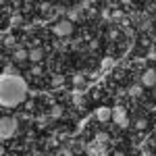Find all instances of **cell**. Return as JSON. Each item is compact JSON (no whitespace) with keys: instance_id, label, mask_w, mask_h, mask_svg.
<instances>
[{"instance_id":"1","label":"cell","mask_w":156,"mask_h":156,"mask_svg":"<svg viewBox=\"0 0 156 156\" xmlns=\"http://www.w3.org/2000/svg\"><path fill=\"white\" fill-rule=\"evenodd\" d=\"M27 96V83L19 75H2L0 79V104L4 108L19 106Z\"/></svg>"},{"instance_id":"2","label":"cell","mask_w":156,"mask_h":156,"mask_svg":"<svg viewBox=\"0 0 156 156\" xmlns=\"http://www.w3.org/2000/svg\"><path fill=\"white\" fill-rule=\"evenodd\" d=\"M15 133H17V121L12 117H4L0 121V137L2 140H11Z\"/></svg>"},{"instance_id":"3","label":"cell","mask_w":156,"mask_h":156,"mask_svg":"<svg viewBox=\"0 0 156 156\" xmlns=\"http://www.w3.org/2000/svg\"><path fill=\"white\" fill-rule=\"evenodd\" d=\"M52 31H54V36H58V37H67L73 34V23L69 19H62V21H58L52 27Z\"/></svg>"},{"instance_id":"4","label":"cell","mask_w":156,"mask_h":156,"mask_svg":"<svg viewBox=\"0 0 156 156\" xmlns=\"http://www.w3.org/2000/svg\"><path fill=\"white\" fill-rule=\"evenodd\" d=\"M112 121H115L119 127H123V129L129 127V117H127V112H125L123 106H115L112 108Z\"/></svg>"},{"instance_id":"5","label":"cell","mask_w":156,"mask_h":156,"mask_svg":"<svg viewBox=\"0 0 156 156\" xmlns=\"http://www.w3.org/2000/svg\"><path fill=\"white\" fill-rule=\"evenodd\" d=\"M87 154L90 156H108V150H106V146H102V144H98V142H92V144H87Z\"/></svg>"},{"instance_id":"6","label":"cell","mask_w":156,"mask_h":156,"mask_svg":"<svg viewBox=\"0 0 156 156\" xmlns=\"http://www.w3.org/2000/svg\"><path fill=\"white\" fill-rule=\"evenodd\" d=\"M142 83L146 85V87H154L156 85V71L154 69H146L144 75H142Z\"/></svg>"},{"instance_id":"7","label":"cell","mask_w":156,"mask_h":156,"mask_svg":"<svg viewBox=\"0 0 156 156\" xmlns=\"http://www.w3.org/2000/svg\"><path fill=\"white\" fill-rule=\"evenodd\" d=\"M96 119L100 121V123H106V121L112 119V110H110L108 106H100L96 110Z\"/></svg>"},{"instance_id":"8","label":"cell","mask_w":156,"mask_h":156,"mask_svg":"<svg viewBox=\"0 0 156 156\" xmlns=\"http://www.w3.org/2000/svg\"><path fill=\"white\" fill-rule=\"evenodd\" d=\"M12 58L17 60V62H23V60L29 58V50H25V48H17L15 52H12Z\"/></svg>"},{"instance_id":"9","label":"cell","mask_w":156,"mask_h":156,"mask_svg":"<svg viewBox=\"0 0 156 156\" xmlns=\"http://www.w3.org/2000/svg\"><path fill=\"white\" fill-rule=\"evenodd\" d=\"M44 58V50L42 48H31L29 50V60H34V62H42Z\"/></svg>"},{"instance_id":"10","label":"cell","mask_w":156,"mask_h":156,"mask_svg":"<svg viewBox=\"0 0 156 156\" xmlns=\"http://www.w3.org/2000/svg\"><path fill=\"white\" fill-rule=\"evenodd\" d=\"M112 67H115V58H112V56L102 58V62H100V69H102V71H110Z\"/></svg>"},{"instance_id":"11","label":"cell","mask_w":156,"mask_h":156,"mask_svg":"<svg viewBox=\"0 0 156 156\" xmlns=\"http://www.w3.org/2000/svg\"><path fill=\"white\" fill-rule=\"evenodd\" d=\"M67 15H69V21H71V23H75V21L79 19V6H75V9H69V11H67Z\"/></svg>"},{"instance_id":"12","label":"cell","mask_w":156,"mask_h":156,"mask_svg":"<svg viewBox=\"0 0 156 156\" xmlns=\"http://www.w3.org/2000/svg\"><path fill=\"white\" fill-rule=\"evenodd\" d=\"M108 140H110V137H108V133H104V131H98V133H96V142H98V144L106 146Z\"/></svg>"},{"instance_id":"13","label":"cell","mask_w":156,"mask_h":156,"mask_svg":"<svg viewBox=\"0 0 156 156\" xmlns=\"http://www.w3.org/2000/svg\"><path fill=\"white\" fill-rule=\"evenodd\" d=\"M62 112H65L62 106L56 104V106H52V110H50V117H52V119H58V117H62Z\"/></svg>"},{"instance_id":"14","label":"cell","mask_w":156,"mask_h":156,"mask_svg":"<svg viewBox=\"0 0 156 156\" xmlns=\"http://www.w3.org/2000/svg\"><path fill=\"white\" fill-rule=\"evenodd\" d=\"M127 94H129L131 98H137V96H142V87H140V85H131Z\"/></svg>"},{"instance_id":"15","label":"cell","mask_w":156,"mask_h":156,"mask_svg":"<svg viewBox=\"0 0 156 156\" xmlns=\"http://www.w3.org/2000/svg\"><path fill=\"white\" fill-rule=\"evenodd\" d=\"M73 83H75V85H83L85 83V75H83V73H77V75L73 77Z\"/></svg>"},{"instance_id":"16","label":"cell","mask_w":156,"mask_h":156,"mask_svg":"<svg viewBox=\"0 0 156 156\" xmlns=\"http://www.w3.org/2000/svg\"><path fill=\"white\" fill-rule=\"evenodd\" d=\"M21 21H23V17H21V15H12V17H11V25H12V27H19Z\"/></svg>"},{"instance_id":"17","label":"cell","mask_w":156,"mask_h":156,"mask_svg":"<svg viewBox=\"0 0 156 156\" xmlns=\"http://www.w3.org/2000/svg\"><path fill=\"white\" fill-rule=\"evenodd\" d=\"M65 83V77H62V75H54V77H52V85H54V87H56V85H62Z\"/></svg>"},{"instance_id":"18","label":"cell","mask_w":156,"mask_h":156,"mask_svg":"<svg viewBox=\"0 0 156 156\" xmlns=\"http://www.w3.org/2000/svg\"><path fill=\"white\" fill-rule=\"evenodd\" d=\"M135 127H137L140 131H144L146 127H148V121H146V119H137V121H135Z\"/></svg>"},{"instance_id":"19","label":"cell","mask_w":156,"mask_h":156,"mask_svg":"<svg viewBox=\"0 0 156 156\" xmlns=\"http://www.w3.org/2000/svg\"><path fill=\"white\" fill-rule=\"evenodd\" d=\"M37 125H40V127H46V125H48V117H40V119H37Z\"/></svg>"},{"instance_id":"20","label":"cell","mask_w":156,"mask_h":156,"mask_svg":"<svg viewBox=\"0 0 156 156\" xmlns=\"http://www.w3.org/2000/svg\"><path fill=\"white\" fill-rule=\"evenodd\" d=\"M4 46H9V48H12V46H15V37H6V40H4Z\"/></svg>"},{"instance_id":"21","label":"cell","mask_w":156,"mask_h":156,"mask_svg":"<svg viewBox=\"0 0 156 156\" xmlns=\"http://www.w3.org/2000/svg\"><path fill=\"white\" fill-rule=\"evenodd\" d=\"M29 73H31V75H36V77H37V75H42V67H37V65H36V67H34V69H31Z\"/></svg>"},{"instance_id":"22","label":"cell","mask_w":156,"mask_h":156,"mask_svg":"<svg viewBox=\"0 0 156 156\" xmlns=\"http://www.w3.org/2000/svg\"><path fill=\"white\" fill-rule=\"evenodd\" d=\"M108 37H110V40H117V37H119V31H117V29H112V31L108 34Z\"/></svg>"},{"instance_id":"23","label":"cell","mask_w":156,"mask_h":156,"mask_svg":"<svg viewBox=\"0 0 156 156\" xmlns=\"http://www.w3.org/2000/svg\"><path fill=\"white\" fill-rule=\"evenodd\" d=\"M112 19H125V17H123V12H121V11H115V12H112Z\"/></svg>"},{"instance_id":"24","label":"cell","mask_w":156,"mask_h":156,"mask_svg":"<svg viewBox=\"0 0 156 156\" xmlns=\"http://www.w3.org/2000/svg\"><path fill=\"white\" fill-rule=\"evenodd\" d=\"M148 58H150V60H156V50H154V48L148 52Z\"/></svg>"},{"instance_id":"25","label":"cell","mask_w":156,"mask_h":156,"mask_svg":"<svg viewBox=\"0 0 156 156\" xmlns=\"http://www.w3.org/2000/svg\"><path fill=\"white\" fill-rule=\"evenodd\" d=\"M48 9H50L48 2H42V4H40V11H48Z\"/></svg>"},{"instance_id":"26","label":"cell","mask_w":156,"mask_h":156,"mask_svg":"<svg viewBox=\"0 0 156 156\" xmlns=\"http://www.w3.org/2000/svg\"><path fill=\"white\" fill-rule=\"evenodd\" d=\"M90 48H92V50L98 48V40H92V42H90Z\"/></svg>"},{"instance_id":"27","label":"cell","mask_w":156,"mask_h":156,"mask_svg":"<svg viewBox=\"0 0 156 156\" xmlns=\"http://www.w3.org/2000/svg\"><path fill=\"white\" fill-rule=\"evenodd\" d=\"M102 17H104V19H108V17H110V12H108V9H104V11H102Z\"/></svg>"},{"instance_id":"28","label":"cell","mask_w":156,"mask_h":156,"mask_svg":"<svg viewBox=\"0 0 156 156\" xmlns=\"http://www.w3.org/2000/svg\"><path fill=\"white\" fill-rule=\"evenodd\" d=\"M115 156H125V154H123V152H115Z\"/></svg>"}]
</instances>
